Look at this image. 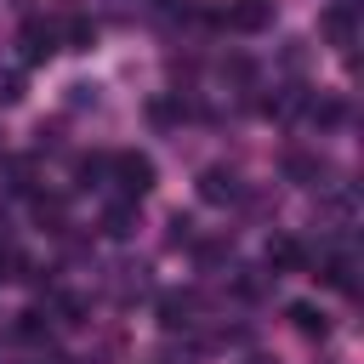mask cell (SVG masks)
<instances>
[{
	"mask_svg": "<svg viewBox=\"0 0 364 364\" xmlns=\"http://www.w3.org/2000/svg\"><path fill=\"white\" fill-rule=\"evenodd\" d=\"M222 23L233 34H262V28H273V0H228Z\"/></svg>",
	"mask_w": 364,
	"mask_h": 364,
	"instance_id": "cell-1",
	"label": "cell"
},
{
	"mask_svg": "<svg viewBox=\"0 0 364 364\" xmlns=\"http://www.w3.org/2000/svg\"><path fill=\"white\" fill-rule=\"evenodd\" d=\"M108 165H114V182H119V188H125V193H131V199H136V193H148V188H154V165H148V159H142V154H114V159H108Z\"/></svg>",
	"mask_w": 364,
	"mask_h": 364,
	"instance_id": "cell-2",
	"label": "cell"
},
{
	"mask_svg": "<svg viewBox=\"0 0 364 364\" xmlns=\"http://www.w3.org/2000/svg\"><path fill=\"white\" fill-rule=\"evenodd\" d=\"M318 28H324V40H330V46H341V51H347V46L358 40V11H353L347 0H336V6L318 17Z\"/></svg>",
	"mask_w": 364,
	"mask_h": 364,
	"instance_id": "cell-3",
	"label": "cell"
},
{
	"mask_svg": "<svg viewBox=\"0 0 364 364\" xmlns=\"http://www.w3.org/2000/svg\"><path fill=\"white\" fill-rule=\"evenodd\" d=\"M199 193H205L210 205H228V199H239V176H233L228 165H210V171L199 176Z\"/></svg>",
	"mask_w": 364,
	"mask_h": 364,
	"instance_id": "cell-4",
	"label": "cell"
},
{
	"mask_svg": "<svg viewBox=\"0 0 364 364\" xmlns=\"http://www.w3.org/2000/svg\"><path fill=\"white\" fill-rule=\"evenodd\" d=\"M51 51H57V28H51V23H28V28H23V57H28V63H46Z\"/></svg>",
	"mask_w": 364,
	"mask_h": 364,
	"instance_id": "cell-5",
	"label": "cell"
},
{
	"mask_svg": "<svg viewBox=\"0 0 364 364\" xmlns=\"http://www.w3.org/2000/svg\"><path fill=\"white\" fill-rule=\"evenodd\" d=\"M267 262L284 267V273H296V267H307V250H301L296 239H273V245H267Z\"/></svg>",
	"mask_w": 364,
	"mask_h": 364,
	"instance_id": "cell-6",
	"label": "cell"
},
{
	"mask_svg": "<svg viewBox=\"0 0 364 364\" xmlns=\"http://www.w3.org/2000/svg\"><path fill=\"white\" fill-rule=\"evenodd\" d=\"M159 324H165V330L193 324V296H165V301H159Z\"/></svg>",
	"mask_w": 364,
	"mask_h": 364,
	"instance_id": "cell-7",
	"label": "cell"
},
{
	"mask_svg": "<svg viewBox=\"0 0 364 364\" xmlns=\"http://www.w3.org/2000/svg\"><path fill=\"white\" fill-rule=\"evenodd\" d=\"M57 40H68V51H85V46H91V40H97V28H91V23H85V17H68V23H63V28H57Z\"/></svg>",
	"mask_w": 364,
	"mask_h": 364,
	"instance_id": "cell-8",
	"label": "cell"
},
{
	"mask_svg": "<svg viewBox=\"0 0 364 364\" xmlns=\"http://www.w3.org/2000/svg\"><path fill=\"white\" fill-rule=\"evenodd\" d=\"M290 324H296L301 336H324V330H330V324H324V313H318V307H307V301H296V307H290Z\"/></svg>",
	"mask_w": 364,
	"mask_h": 364,
	"instance_id": "cell-9",
	"label": "cell"
},
{
	"mask_svg": "<svg viewBox=\"0 0 364 364\" xmlns=\"http://www.w3.org/2000/svg\"><path fill=\"white\" fill-rule=\"evenodd\" d=\"M131 222H136V210H131V205H114V210L102 216V233H114V239H125V233H131Z\"/></svg>",
	"mask_w": 364,
	"mask_h": 364,
	"instance_id": "cell-10",
	"label": "cell"
},
{
	"mask_svg": "<svg viewBox=\"0 0 364 364\" xmlns=\"http://www.w3.org/2000/svg\"><path fill=\"white\" fill-rule=\"evenodd\" d=\"M324 284L353 290V262H347V256H330V262H324Z\"/></svg>",
	"mask_w": 364,
	"mask_h": 364,
	"instance_id": "cell-11",
	"label": "cell"
},
{
	"mask_svg": "<svg viewBox=\"0 0 364 364\" xmlns=\"http://www.w3.org/2000/svg\"><path fill=\"white\" fill-rule=\"evenodd\" d=\"M313 119H318V125H336V119H341V102H336V97H318V102H313Z\"/></svg>",
	"mask_w": 364,
	"mask_h": 364,
	"instance_id": "cell-12",
	"label": "cell"
},
{
	"mask_svg": "<svg viewBox=\"0 0 364 364\" xmlns=\"http://www.w3.org/2000/svg\"><path fill=\"white\" fill-rule=\"evenodd\" d=\"M324 165L318 159H307V154H290V176H318Z\"/></svg>",
	"mask_w": 364,
	"mask_h": 364,
	"instance_id": "cell-13",
	"label": "cell"
},
{
	"mask_svg": "<svg viewBox=\"0 0 364 364\" xmlns=\"http://www.w3.org/2000/svg\"><path fill=\"white\" fill-rule=\"evenodd\" d=\"M17 97H23V80L6 74V80H0V102H17Z\"/></svg>",
	"mask_w": 364,
	"mask_h": 364,
	"instance_id": "cell-14",
	"label": "cell"
},
{
	"mask_svg": "<svg viewBox=\"0 0 364 364\" xmlns=\"http://www.w3.org/2000/svg\"><path fill=\"white\" fill-rule=\"evenodd\" d=\"M245 364H273V358H245Z\"/></svg>",
	"mask_w": 364,
	"mask_h": 364,
	"instance_id": "cell-15",
	"label": "cell"
}]
</instances>
